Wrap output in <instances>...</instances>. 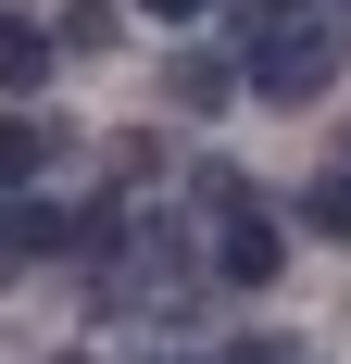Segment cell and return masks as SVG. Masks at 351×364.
<instances>
[{
    "label": "cell",
    "mask_w": 351,
    "mask_h": 364,
    "mask_svg": "<svg viewBox=\"0 0 351 364\" xmlns=\"http://www.w3.org/2000/svg\"><path fill=\"white\" fill-rule=\"evenodd\" d=\"M339 50H351V38L339 26H288V13H276V26H251V88H264V101H314V88H326V75H339Z\"/></svg>",
    "instance_id": "1"
},
{
    "label": "cell",
    "mask_w": 351,
    "mask_h": 364,
    "mask_svg": "<svg viewBox=\"0 0 351 364\" xmlns=\"http://www.w3.org/2000/svg\"><path fill=\"white\" fill-rule=\"evenodd\" d=\"M276 264H288V239H276V226H226L213 277H226V289H276Z\"/></svg>",
    "instance_id": "2"
},
{
    "label": "cell",
    "mask_w": 351,
    "mask_h": 364,
    "mask_svg": "<svg viewBox=\"0 0 351 364\" xmlns=\"http://www.w3.org/2000/svg\"><path fill=\"white\" fill-rule=\"evenodd\" d=\"M38 75H50V26H38V13H0V88L26 101Z\"/></svg>",
    "instance_id": "3"
},
{
    "label": "cell",
    "mask_w": 351,
    "mask_h": 364,
    "mask_svg": "<svg viewBox=\"0 0 351 364\" xmlns=\"http://www.w3.org/2000/svg\"><path fill=\"white\" fill-rule=\"evenodd\" d=\"M113 38H126L113 0H63V13H50V50H113Z\"/></svg>",
    "instance_id": "4"
},
{
    "label": "cell",
    "mask_w": 351,
    "mask_h": 364,
    "mask_svg": "<svg viewBox=\"0 0 351 364\" xmlns=\"http://www.w3.org/2000/svg\"><path fill=\"white\" fill-rule=\"evenodd\" d=\"M163 88H176V113H213V101H226V63H213V50H176Z\"/></svg>",
    "instance_id": "5"
},
{
    "label": "cell",
    "mask_w": 351,
    "mask_h": 364,
    "mask_svg": "<svg viewBox=\"0 0 351 364\" xmlns=\"http://www.w3.org/2000/svg\"><path fill=\"white\" fill-rule=\"evenodd\" d=\"M301 226H314V239H351V164H339V176H314V188H301Z\"/></svg>",
    "instance_id": "6"
},
{
    "label": "cell",
    "mask_w": 351,
    "mask_h": 364,
    "mask_svg": "<svg viewBox=\"0 0 351 364\" xmlns=\"http://www.w3.org/2000/svg\"><path fill=\"white\" fill-rule=\"evenodd\" d=\"M38 164H50V126L38 113H0V176H38Z\"/></svg>",
    "instance_id": "7"
},
{
    "label": "cell",
    "mask_w": 351,
    "mask_h": 364,
    "mask_svg": "<svg viewBox=\"0 0 351 364\" xmlns=\"http://www.w3.org/2000/svg\"><path fill=\"white\" fill-rule=\"evenodd\" d=\"M139 13H151V26H201L213 0H139Z\"/></svg>",
    "instance_id": "8"
},
{
    "label": "cell",
    "mask_w": 351,
    "mask_h": 364,
    "mask_svg": "<svg viewBox=\"0 0 351 364\" xmlns=\"http://www.w3.org/2000/svg\"><path fill=\"white\" fill-rule=\"evenodd\" d=\"M63 364H88V352H63Z\"/></svg>",
    "instance_id": "9"
}]
</instances>
